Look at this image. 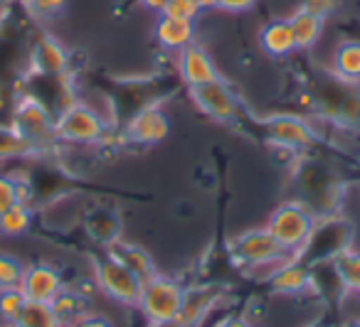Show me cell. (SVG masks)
Listing matches in <instances>:
<instances>
[{
	"label": "cell",
	"mask_w": 360,
	"mask_h": 327,
	"mask_svg": "<svg viewBox=\"0 0 360 327\" xmlns=\"http://www.w3.org/2000/svg\"><path fill=\"white\" fill-rule=\"evenodd\" d=\"M264 227L281 243L286 253L301 256L311 246L316 232H319V214L311 204L291 199V202H281L269 214Z\"/></svg>",
	"instance_id": "cell-1"
},
{
	"label": "cell",
	"mask_w": 360,
	"mask_h": 327,
	"mask_svg": "<svg viewBox=\"0 0 360 327\" xmlns=\"http://www.w3.org/2000/svg\"><path fill=\"white\" fill-rule=\"evenodd\" d=\"M186 293L188 288L180 281L158 273V276L143 281L136 310L143 315V322L148 327H175L180 312H183Z\"/></svg>",
	"instance_id": "cell-2"
},
{
	"label": "cell",
	"mask_w": 360,
	"mask_h": 327,
	"mask_svg": "<svg viewBox=\"0 0 360 327\" xmlns=\"http://www.w3.org/2000/svg\"><path fill=\"white\" fill-rule=\"evenodd\" d=\"M109 124L106 119L89 106L86 101L75 99L67 106H62L55 114V135L57 143L72 145H96L106 138Z\"/></svg>",
	"instance_id": "cell-3"
},
{
	"label": "cell",
	"mask_w": 360,
	"mask_h": 327,
	"mask_svg": "<svg viewBox=\"0 0 360 327\" xmlns=\"http://www.w3.org/2000/svg\"><path fill=\"white\" fill-rule=\"evenodd\" d=\"M11 126L40 153L57 143L55 135V111L45 104L37 94H20L13 106Z\"/></svg>",
	"instance_id": "cell-4"
},
{
	"label": "cell",
	"mask_w": 360,
	"mask_h": 327,
	"mask_svg": "<svg viewBox=\"0 0 360 327\" xmlns=\"http://www.w3.org/2000/svg\"><path fill=\"white\" fill-rule=\"evenodd\" d=\"M230 256L235 263L245 268H269V273L279 266L281 261L291 256L281 248V243L266 232V227L245 229L230 241Z\"/></svg>",
	"instance_id": "cell-5"
},
{
	"label": "cell",
	"mask_w": 360,
	"mask_h": 327,
	"mask_svg": "<svg viewBox=\"0 0 360 327\" xmlns=\"http://www.w3.org/2000/svg\"><path fill=\"white\" fill-rule=\"evenodd\" d=\"M94 283L96 291L124 307H136L143 286V281L111 253H104L94 261Z\"/></svg>",
	"instance_id": "cell-6"
},
{
	"label": "cell",
	"mask_w": 360,
	"mask_h": 327,
	"mask_svg": "<svg viewBox=\"0 0 360 327\" xmlns=\"http://www.w3.org/2000/svg\"><path fill=\"white\" fill-rule=\"evenodd\" d=\"M264 133L276 148L286 150H309L319 140V133L311 121L301 114H274L264 119Z\"/></svg>",
	"instance_id": "cell-7"
},
{
	"label": "cell",
	"mask_w": 360,
	"mask_h": 327,
	"mask_svg": "<svg viewBox=\"0 0 360 327\" xmlns=\"http://www.w3.org/2000/svg\"><path fill=\"white\" fill-rule=\"evenodd\" d=\"M191 99L195 101V106L202 114L210 116L212 121H220V124H230V121L240 119L242 114L240 96L235 94V89L222 76L191 89Z\"/></svg>",
	"instance_id": "cell-8"
},
{
	"label": "cell",
	"mask_w": 360,
	"mask_h": 327,
	"mask_svg": "<svg viewBox=\"0 0 360 327\" xmlns=\"http://www.w3.org/2000/svg\"><path fill=\"white\" fill-rule=\"evenodd\" d=\"M266 286H269V291L274 295H284V298L306 295V293H311L316 288L314 268L306 266L301 261V256H289L266 276Z\"/></svg>",
	"instance_id": "cell-9"
},
{
	"label": "cell",
	"mask_w": 360,
	"mask_h": 327,
	"mask_svg": "<svg viewBox=\"0 0 360 327\" xmlns=\"http://www.w3.org/2000/svg\"><path fill=\"white\" fill-rule=\"evenodd\" d=\"M67 288V281L55 263L35 261L25 266V276L20 281V291L25 300L52 302Z\"/></svg>",
	"instance_id": "cell-10"
},
{
	"label": "cell",
	"mask_w": 360,
	"mask_h": 327,
	"mask_svg": "<svg viewBox=\"0 0 360 327\" xmlns=\"http://www.w3.org/2000/svg\"><path fill=\"white\" fill-rule=\"evenodd\" d=\"M170 135V116L165 109L150 104L136 111L124 128V138L136 145H158Z\"/></svg>",
	"instance_id": "cell-11"
},
{
	"label": "cell",
	"mask_w": 360,
	"mask_h": 327,
	"mask_svg": "<svg viewBox=\"0 0 360 327\" xmlns=\"http://www.w3.org/2000/svg\"><path fill=\"white\" fill-rule=\"evenodd\" d=\"M30 69L37 76H47V79H65L70 74V52L57 37L37 35L35 45L30 50Z\"/></svg>",
	"instance_id": "cell-12"
},
{
	"label": "cell",
	"mask_w": 360,
	"mask_h": 327,
	"mask_svg": "<svg viewBox=\"0 0 360 327\" xmlns=\"http://www.w3.org/2000/svg\"><path fill=\"white\" fill-rule=\"evenodd\" d=\"M175 69H178L180 79L188 84V89H195V86H202L207 81L220 79V69H217L212 55L198 42L175 52Z\"/></svg>",
	"instance_id": "cell-13"
},
{
	"label": "cell",
	"mask_w": 360,
	"mask_h": 327,
	"mask_svg": "<svg viewBox=\"0 0 360 327\" xmlns=\"http://www.w3.org/2000/svg\"><path fill=\"white\" fill-rule=\"evenodd\" d=\"M155 42H158L163 50L168 52H180L183 47L193 45L195 42V22H188V20H175V18H165L158 15L155 20Z\"/></svg>",
	"instance_id": "cell-14"
},
{
	"label": "cell",
	"mask_w": 360,
	"mask_h": 327,
	"mask_svg": "<svg viewBox=\"0 0 360 327\" xmlns=\"http://www.w3.org/2000/svg\"><path fill=\"white\" fill-rule=\"evenodd\" d=\"M259 47L266 52L269 57H289L296 52V40H294V30H291L289 18H276L269 20L264 27L259 30Z\"/></svg>",
	"instance_id": "cell-15"
},
{
	"label": "cell",
	"mask_w": 360,
	"mask_h": 327,
	"mask_svg": "<svg viewBox=\"0 0 360 327\" xmlns=\"http://www.w3.org/2000/svg\"><path fill=\"white\" fill-rule=\"evenodd\" d=\"M330 74L345 86L360 84V40H345L333 50Z\"/></svg>",
	"instance_id": "cell-16"
},
{
	"label": "cell",
	"mask_w": 360,
	"mask_h": 327,
	"mask_svg": "<svg viewBox=\"0 0 360 327\" xmlns=\"http://www.w3.org/2000/svg\"><path fill=\"white\" fill-rule=\"evenodd\" d=\"M106 253H111L114 258H119V261L124 263L126 268H131V271H134L141 281H148V278H153V276H158V273H160L158 268H155L150 253L146 251L143 246H136V243L114 241L109 248H106Z\"/></svg>",
	"instance_id": "cell-17"
},
{
	"label": "cell",
	"mask_w": 360,
	"mask_h": 327,
	"mask_svg": "<svg viewBox=\"0 0 360 327\" xmlns=\"http://www.w3.org/2000/svg\"><path fill=\"white\" fill-rule=\"evenodd\" d=\"M338 286L343 293H360V248L345 246L338 248L330 258Z\"/></svg>",
	"instance_id": "cell-18"
},
{
	"label": "cell",
	"mask_w": 360,
	"mask_h": 327,
	"mask_svg": "<svg viewBox=\"0 0 360 327\" xmlns=\"http://www.w3.org/2000/svg\"><path fill=\"white\" fill-rule=\"evenodd\" d=\"M291 30H294V40H296V50H311L316 42L321 40L323 35L326 20L314 13H306L301 8H296L294 13L289 15Z\"/></svg>",
	"instance_id": "cell-19"
},
{
	"label": "cell",
	"mask_w": 360,
	"mask_h": 327,
	"mask_svg": "<svg viewBox=\"0 0 360 327\" xmlns=\"http://www.w3.org/2000/svg\"><path fill=\"white\" fill-rule=\"evenodd\" d=\"M52 310H55L57 320L62 322V327H70L72 322H77L79 317H84L86 312H91V307H89V298L82 295L77 288H72L70 283H67L65 291L52 300Z\"/></svg>",
	"instance_id": "cell-20"
},
{
	"label": "cell",
	"mask_w": 360,
	"mask_h": 327,
	"mask_svg": "<svg viewBox=\"0 0 360 327\" xmlns=\"http://www.w3.org/2000/svg\"><path fill=\"white\" fill-rule=\"evenodd\" d=\"M215 305V295L205 288H188L186 302H183V312L178 317L175 327H195L198 322H202V317L207 315V310Z\"/></svg>",
	"instance_id": "cell-21"
},
{
	"label": "cell",
	"mask_w": 360,
	"mask_h": 327,
	"mask_svg": "<svg viewBox=\"0 0 360 327\" xmlns=\"http://www.w3.org/2000/svg\"><path fill=\"white\" fill-rule=\"evenodd\" d=\"M32 222H35L32 207L25 202H18V204H13L11 209H6V212L0 214V234H3V236H11V239L25 236V234L32 229Z\"/></svg>",
	"instance_id": "cell-22"
},
{
	"label": "cell",
	"mask_w": 360,
	"mask_h": 327,
	"mask_svg": "<svg viewBox=\"0 0 360 327\" xmlns=\"http://www.w3.org/2000/svg\"><path fill=\"white\" fill-rule=\"evenodd\" d=\"M11 327H62V322L57 320L52 302H35L25 300L20 315L15 317Z\"/></svg>",
	"instance_id": "cell-23"
},
{
	"label": "cell",
	"mask_w": 360,
	"mask_h": 327,
	"mask_svg": "<svg viewBox=\"0 0 360 327\" xmlns=\"http://www.w3.org/2000/svg\"><path fill=\"white\" fill-rule=\"evenodd\" d=\"M37 150L13 128L11 124H0V163L8 160H22L35 155Z\"/></svg>",
	"instance_id": "cell-24"
},
{
	"label": "cell",
	"mask_w": 360,
	"mask_h": 327,
	"mask_svg": "<svg viewBox=\"0 0 360 327\" xmlns=\"http://www.w3.org/2000/svg\"><path fill=\"white\" fill-rule=\"evenodd\" d=\"M30 182H25L22 178L13 173H0V214L11 209L13 204L25 202L30 204L32 192H30Z\"/></svg>",
	"instance_id": "cell-25"
},
{
	"label": "cell",
	"mask_w": 360,
	"mask_h": 327,
	"mask_svg": "<svg viewBox=\"0 0 360 327\" xmlns=\"http://www.w3.org/2000/svg\"><path fill=\"white\" fill-rule=\"evenodd\" d=\"M27 263L22 258H18L11 251H0V291L8 288H20V281L25 276Z\"/></svg>",
	"instance_id": "cell-26"
},
{
	"label": "cell",
	"mask_w": 360,
	"mask_h": 327,
	"mask_svg": "<svg viewBox=\"0 0 360 327\" xmlns=\"http://www.w3.org/2000/svg\"><path fill=\"white\" fill-rule=\"evenodd\" d=\"M22 305H25V295L20 288L0 291V325H13L15 317L20 315Z\"/></svg>",
	"instance_id": "cell-27"
},
{
	"label": "cell",
	"mask_w": 360,
	"mask_h": 327,
	"mask_svg": "<svg viewBox=\"0 0 360 327\" xmlns=\"http://www.w3.org/2000/svg\"><path fill=\"white\" fill-rule=\"evenodd\" d=\"M22 6L30 11L32 18H37V20H55V18H60L62 13L67 11V0H25Z\"/></svg>",
	"instance_id": "cell-28"
},
{
	"label": "cell",
	"mask_w": 360,
	"mask_h": 327,
	"mask_svg": "<svg viewBox=\"0 0 360 327\" xmlns=\"http://www.w3.org/2000/svg\"><path fill=\"white\" fill-rule=\"evenodd\" d=\"M160 15H165V18H175V20L198 22V18H200L202 13H200V8H198L195 0H168Z\"/></svg>",
	"instance_id": "cell-29"
},
{
	"label": "cell",
	"mask_w": 360,
	"mask_h": 327,
	"mask_svg": "<svg viewBox=\"0 0 360 327\" xmlns=\"http://www.w3.org/2000/svg\"><path fill=\"white\" fill-rule=\"evenodd\" d=\"M338 6H340V0H301L299 3L301 11L314 13V15L323 18V20H328V18L338 11Z\"/></svg>",
	"instance_id": "cell-30"
},
{
	"label": "cell",
	"mask_w": 360,
	"mask_h": 327,
	"mask_svg": "<svg viewBox=\"0 0 360 327\" xmlns=\"http://www.w3.org/2000/svg\"><path fill=\"white\" fill-rule=\"evenodd\" d=\"M70 327H114V322L109 317L99 315V312H86L84 317H79L77 322H72Z\"/></svg>",
	"instance_id": "cell-31"
},
{
	"label": "cell",
	"mask_w": 360,
	"mask_h": 327,
	"mask_svg": "<svg viewBox=\"0 0 360 327\" xmlns=\"http://www.w3.org/2000/svg\"><path fill=\"white\" fill-rule=\"evenodd\" d=\"M257 6V0H217V11L222 13H245Z\"/></svg>",
	"instance_id": "cell-32"
},
{
	"label": "cell",
	"mask_w": 360,
	"mask_h": 327,
	"mask_svg": "<svg viewBox=\"0 0 360 327\" xmlns=\"http://www.w3.org/2000/svg\"><path fill=\"white\" fill-rule=\"evenodd\" d=\"M165 3H168V0H139V6L143 8V11L155 13V15H160V13H163Z\"/></svg>",
	"instance_id": "cell-33"
},
{
	"label": "cell",
	"mask_w": 360,
	"mask_h": 327,
	"mask_svg": "<svg viewBox=\"0 0 360 327\" xmlns=\"http://www.w3.org/2000/svg\"><path fill=\"white\" fill-rule=\"evenodd\" d=\"M198 8H200V13H212L217 11V0H195Z\"/></svg>",
	"instance_id": "cell-34"
},
{
	"label": "cell",
	"mask_w": 360,
	"mask_h": 327,
	"mask_svg": "<svg viewBox=\"0 0 360 327\" xmlns=\"http://www.w3.org/2000/svg\"><path fill=\"white\" fill-rule=\"evenodd\" d=\"M338 327H360V317L358 320H345L343 325H338Z\"/></svg>",
	"instance_id": "cell-35"
},
{
	"label": "cell",
	"mask_w": 360,
	"mask_h": 327,
	"mask_svg": "<svg viewBox=\"0 0 360 327\" xmlns=\"http://www.w3.org/2000/svg\"><path fill=\"white\" fill-rule=\"evenodd\" d=\"M306 327H333V325H326V322H311V325Z\"/></svg>",
	"instance_id": "cell-36"
},
{
	"label": "cell",
	"mask_w": 360,
	"mask_h": 327,
	"mask_svg": "<svg viewBox=\"0 0 360 327\" xmlns=\"http://www.w3.org/2000/svg\"><path fill=\"white\" fill-rule=\"evenodd\" d=\"M0 327H11V325H0Z\"/></svg>",
	"instance_id": "cell-37"
},
{
	"label": "cell",
	"mask_w": 360,
	"mask_h": 327,
	"mask_svg": "<svg viewBox=\"0 0 360 327\" xmlns=\"http://www.w3.org/2000/svg\"><path fill=\"white\" fill-rule=\"evenodd\" d=\"M20 3H25V0H20Z\"/></svg>",
	"instance_id": "cell-38"
}]
</instances>
